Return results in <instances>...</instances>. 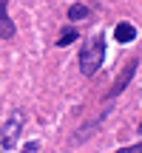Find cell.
Segmentation results:
<instances>
[{
    "mask_svg": "<svg viewBox=\"0 0 142 153\" xmlns=\"http://www.w3.org/2000/svg\"><path fill=\"white\" fill-rule=\"evenodd\" d=\"M102 57H105V40H102V34H94L80 51V71L85 76H94L102 65Z\"/></svg>",
    "mask_w": 142,
    "mask_h": 153,
    "instance_id": "6da1fadb",
    "label": "cell"
},
{
    "mask_svg": "<svg viewBox=\"0 0 142 153\" xmlns=\"http://www.w3.org/2000/svg\"><path fill=\"white\" fill-rule=\"evenodd\" d=\"M23 122H26V114H23V111H14V114L6 119V125L0 128V153L14 148L17 136H20V131H23Z\"/></svg>",
    "mask_w": 142,
    "mask_h": 153,
    "instance_id": "7a4b0ae2",
    "label": "cell"
},
{
    "mask_svg": "<svg viewBox=\"0 0 142 153\" xmlns=\"http://www.w3.org/2000/svg\"><path fill=\"white\" fill-rule=\"evenodd\" d=\"M134 71H137V60H128V65L122 68V74L114 79V85H111V91H108V99H114L117 94H122L128 88V82H131V76H134Z\"/></svg>",
    "mask_w": 142,
    "mask_h": 153,
    "instance_id": "3957f363",
    "label": "cell"
},
{
    "mask_svg": "<svg viewBox=\"0 0 142 153\" xmlns=\"http://www.w3.org/2000/svg\"><path fill=\"white\" fill-rule=\"evenodd\" d=\"M14 34H17V28L11 23V17H9V0H0V37L11 40Z\"/></svg>",
    "mask_w": 142,
    "mask_h": 153,
    "instance_id": "277c9868",
    "label": "cell"
},
{
    "mask_svg": "<svg viewBox=\"0 0 142 153\" xmlns=\"http://www.w3.org/2000/svg\"><path fill=\"white\" fill-rule=\"evenodd\" d=\"M114 37L120 40V43H131V40L137 37V28H134L131 23H117L114 26Z\"/></svg>",
    "mask_w": 142,
    "mask_h": 153,
    "instance_id": "5b68a950",
    "label": "cell"
},
{
    "mask_svg": "<svg viewBox=\"0 0 142 153\" xmlns=\"http://www.w3.org/2000/svg\"><path fill=\"white\" fill-rule=\"evenodd\" d=\"M85 17H91V9H88L85 3H74L68 9V20L74 23V20H85Z\"/></svg>",
    "mask_w": 142,
    "mask_h": 153,
    "instance_id": "8992f818",
    "label": "cell"
},
{
    "mask_svg": "<svg viewBox=\"0 0 142 153\" xmlns=\"http://www.w3.org/2000/svg\"><path fill=\"white\" fill-rule=\"evenodd\" d=\"M74 40H77V31L74 28H66V31L60 34V40H57V45H71Z\"/></svg>",
    "mask_w": 142,
    "mask_h": 153,
    "instance_id": "52a82bcc",
    "label": "cell"
},
{
    "mask_svg": "<svg viewBox=\"0 0 142 153\" xmlns=\"http://www.w3.org/2000/svg\"><path fill=\"white\" fill-rule=\"evenodd\" d=\"M117 153H142V142L139 145H131V148H122V150H117Z\"/></svg>",
    "mask_w": 142,
    "mask_h": 153,
    "instance_id": "ba28073f",
    "label": "cell"
},
{
    "mask_svg": "<svg viewBox=\"0 0 142 153\" xmlns=\"http://www.w3.org/2000/svg\"><path fill=\"white\" fill-rule=\"evenodd\" d=\"M139 133H142V122H139Z\"/></svg>",
    "mask_w": 142,
    "mask_h": 153,
    "instance_id": "9c48e42d",
    "label": "cell"
}]
</instances>
